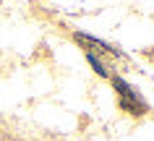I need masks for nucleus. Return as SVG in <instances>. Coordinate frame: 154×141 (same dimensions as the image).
Here are the masks:
<instances>
[{
  "mask_svg": "<svg viewBox=\"0 0 154 141\" xmlns=\"http://www.w3.org/2000/svg\"><path fill=\"white\" fill-rule=\"evenodd\" d=\"M76 42H79V44H84V47H89V50H94V52H115L110 44L94 39V37H86V34H76Z\"/></svg>",
  "mask_w": 154,
  "mask_h": 141,
  "instance_id": "2",
  "label": "nucleus"
},
{
  "mask_svg": "<svg viewBox=\"0 0 154 141\" xmlns=\"http://www.w3.org/2000/svg\"><path fill=\"white\" fill-rule=\"evenodd\" d=\"M112 86L118 89V94H120V105L128 110V112H136V115H138V112H144V110H146L144 100H141V97H138L123 78H112Z\"/></svg>",
  "mask_w": 154,
  "mask_h": 141,
  "instance_id": "1",
  "label": "nucleus"
},
{
  "mask_svg": "<svg viewBox=\"0 0 154 141\" xmlns=\"http://www.w3.org/2000/svg\"><path fill=\"white\" fill-rule=\"evenodd\" d=\"M86 60H89V63H91V68H94V71H97L99 76H107V71H105V66H102V63H99V60L94 58V52H89V55H86Z\"/></svg>",
  "mask_w": 154,
  "mask_h": 141,
  "instance_id": "3",
  "label": "nucleus"
}]
</instances>
